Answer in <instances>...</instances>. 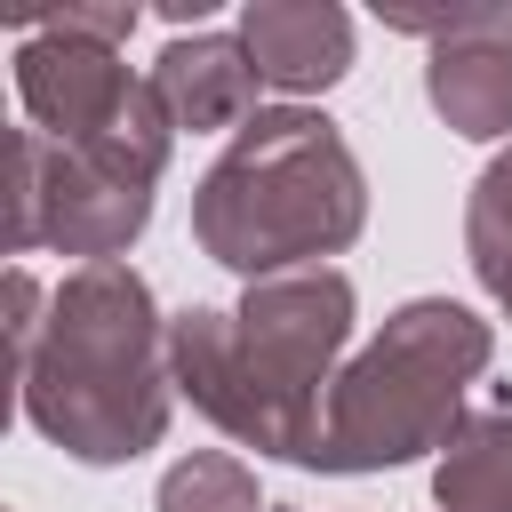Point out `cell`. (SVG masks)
<instances>
[{"label": "cell", "instance_id": "cell-6", "mask_svg": "<svg viewBox=\"0 0 512 512\" xmlns=\"http://www.w3.org/2000/svg\"><path fill=\"white\" fill-rule=\"evenodd\" d=\"M384 24L432 40L424 96L456 136H472V144L512 136V0L456 8V16H384Z\"/></svg>", "mask_w": 512, "mask_h": 512}, {"label": "cell", "instance_id": "cell-7", "mask_svg": "<svg viewBox=\"0 0 512 512\" xmlns=\"http://www.w3.org/2000/svg\"><path fill=\"white\" fill-rule=\"evenodd\" d=\"M136 88H144V80L120 64V48L80 40V32H64V24H32V32L16 40V96H24V120H32L48 144H64V152L96 144V136L128 112Z\"/></svg>", "mask_w": 512, "mask_h": 512}, {"label": "cell", "instance_id": "cell-3", "mask_svg": "<svg viewBox=\"0 0 512 512\" xmlns=\"http://www.w3.org/2000/svg\"><path fill=\"white\" fill-rule=\"evenodd\" d=\"M360 224H368L360 152L312 104H264L192 184V240L240 280L304 272L352 248Z\"/></svg>", "mask_w": 512, "mask_h": 512}, {"label": "cell", "instance_id": "cell-13", "mask_svg": "<svg viewBox=\"0 0 512 512\" xmlns=\"http://www.w3.org/2000/svg\"><path fill=\"white\" fill-rule=\"evenodd\" d=\"M48 24H64V32H80V40H104V48H120V40L144 24V8H128V0H112V8H64V16H48Z\"/></svg>", "mask_w": 512, "mask_h": 512}, {"label": "cell", "instance_id": "cell-5", "mask_svg": "<svg viewBox=\"0 0 512 512\" xmlns=\"http://www.w3.org/2000/svg\"><path fill=\"white\" fill-rule=\"evenodd\" d=\"M152 224V184H128L64 144H48L40 128L8 136V248H56L80 264H120V248Z\"/></svg>", "mask_w": 512, "mask_h": 512}, {"label": "cell", "instance_id": "cell-9", "mask_svg": "<svg viewBox=\"0 0 512 512\" xmlns=\"http://www.w3.org/2000/svg\"><path fill=\"white\" fill-rule=\"evenodd\" d=\"M152 96L168 104L176 128L208 136V128H248L264 104H256V64L240 48V32H176L160 56H152Z\"/></svg>", "mask_w": 512, "mask_h": 512}, {"label": "cell", "instance_id": "cell-2", "mask_svg": "<svg viewBox=\"0 0 512 512\" xmlns=\"http://www.w3.org/2000/svg\"><path fill=\"white\" fill-rule=\"evenodd\" d=\"M16 400L40 440L80 464H136L176 416L168 320L136 264H72L48 288L40 344L16 360Z\"/></svg>", "mask_w": 512, "mask_h": 512}, {"label": "cell", "instance_id": "cell-10", "mask_svg": "<svg viewBox=\"0 0 512 512\" xmlns=\"http://www.w3.org/2000/svg\"><path fill=\"white\" fill-rule=\"evenodd\" d=\"M440 512H512V408H472L432 456Z\"/></svg>", "mask_w": 512, "mask_h": 512}, {"label": "cell", "instance_id": "cell-1", "mask_svg": "<svg viewBox=\"0 0 512 512\" xmlns=\"http://www.w3.org/2000/svg\"><path fill=\"white\" fill-rule=\"evenodd\" d=\"M352 280L336 264L248 280L240 304H192L168 320V376L224 440L312 464L320 408L352 344Z\"/></svg>", "mask_w": 512, "mask_h": 512}, {"label": "cell", "instance_id": "cell-8", "mask_svg": "<svg viewBox=\"0 0 512 512\" xmlns=\"http://www.w3.org/2000/svg\"><path fill=\"white\" fill-rule=\"evenodd\" d=\"M240 48H248L264 88L320 96L352 72V16L336 0H248L240 8Z\"/></svg>", "mask_w": 512, "mask_h": 512}, {"label": "cell", "instance_id": "cell-11", "mask_svg": "<svg viewBox=\"0 0 512 512\" xmlns=\"http://www.w3.org/2000/svg\"><path fill=\"white\" fill-rule=\"evenodd\" d=\"M464 256H472V280H480V288L504 304V320H512V152H496V160L472 176Z\"/></svg>", "mask_w": 512, "mask_h": 512}, {"label": "cell", "instance_id": "cell-14", "mask_svg": "<svg viewBox=\"0 0 512 512\" xmlns=\"http://www.w3.org/2000/svg\"><path fill=\"white\" fill-rule=\"evenodd\" d=\"M40 320H48V296H40V280L16 264V272H8V336H16V360L40 344Z\"/></svg>", "mask_w": 512, "mask_h": 512}, {"label": "cell", "instance_id": "cell-12", "mask_svg": "<svg viewBox=\"0 0 512 512\" xmlns=\"http://www.w3.org/2000/svg\"><path fill=\"white\" fill-rule=\"evenodd\" d=\"M152 512H272V504L256 496V472H248L240 456H224V448H192V456H176V464L160 472Z\"/></svg>", "mask_w": 512, "mask_h": 512}, {"label": "cell", "instance_id": "cell-4", "mask_svg": "<svg viewBox=\"0 0 512 512\" xmlns=\"http://www.w3.org/2000/svg\"><path fill=\"white\" fill-rule=\"evenodd\" d=\"M488 352L496 328L456 296H408L400 312H384V328L328 384L312 472H392L424 448L440 456L448 432L472 416L464 392L480 384Z\"/></svg>", "mask_w": 512, "mask_h": 512}]
</instances>
